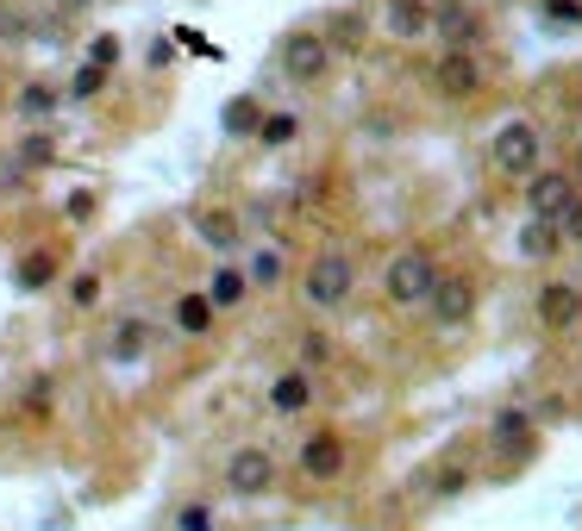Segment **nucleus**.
I'll return each instance as SVG.
<instances>
[{
    "mask_svg": "<svg viewBox=\"0 0 582 531\" xmlns=\"http://www.w3.org/2000/svg\"><path fill=\"white\" fill-rule=\"evenodd\" d=\"M345 469H351V444L338 432H313L308 444H301V475H308V481H338Z\"/></svg>",
    "mask_w": 582,
    "mask_h": 531,
    "instance_id": "10",
    "label": "nucleus"
},
{
    "mask_svg": "<svg viewBox=\"0 0 582 531\" xmlns=\"http://www.w3.org/2000/svg\"><path fill=\"white\" fill-rule=\"evenodd\" d=\"M376 32L395 44H420L432 39V0H382V13H376Z\"/></svg>",
    "mask_w": 582,
    "mask_h": 531,
    "instance_id": "7",
    "label": "nucleus"
},
{
    "mask_svg": "<svg viewBox=\"0 0 582 531\" xmlns=\"http://www.w3.org/2000/svg\"><path fill=\"white\" fill-rule=\"evenodd\" d=\"M245 282L263 288V294L282 288V282H289V250H282V245H257L251 257H245Z\"/></svg>",
    "mask_w": 582,
    "mask_h": 531,
    "instance_id": "16",
    "label": "nucleus"
},
{
    "mask_svg": "<svg viewBox=\"0 0 582 531\" xmlns=\"http://www.w3.org/2000/svg\"><path fill=\"white\" fill-rule=\"evenodd\" d=\"M326 69H332V39H326V32L301 25V32H289V39H282V76H289L294 88L326 82Z\"/></svg>",
    "mask_w": 582,
    "mask_h": 531,
    "instance_id": "4",
    "label": "nucleus"
},
{
    "mask_svg": "<svg viewBox=\"0 0 582 531\" xmlns=\"http://www.w3.org/2000/svg\"><path fill=\"white\" fill-rule=\"evenodd\" d=\"M313 407V369H282V376L270 381V413L294 419Z\"/></svg>",
    "mask_w": 582,
    "mask_h": 531,
    "instance_id": "14",
    "label": "nucleus"
},
{
    "mask_svg": "<svg viewBox=\"0 0 582 531\" xmlns=\"http://www.w3.org/2000/svg\"><path fill=\"white\" fill-rule=\"evenodd\" d=\"M514 250H520L526 263H545V257H558V250H563L558 219H526V226H520V238H514Z\"/></svg>",
    "mask_w": 582,
    "mask_h": 531,
    "instance_id": "17",
    "label": "nucleus"
},
{
    "mask_svg": "<svg viewBox=\"0 0 582 531\" xmlns=\"http://www.w3.org/2000/svg\"><path fill=\"white\" fill-rule=\"evenodd\" d=\"M226 494H238V500H257V494H270L276 488V456L263 451V444H245V451L226 456Z\"/></svg>",
    "mask_w": 582,
    "mask_h": 531,
    "instance_id": "6",
    "label": "nucleus"
},
{
    "mask_svg": "<svg viewBox=\"0 0 582 531\" xmlns=\"http://www.w3.org/2000/svg\"><path fill=\"white\" fill-rule=\"evenodd\" d=\"M558 231H563V245H576V250H582V194H576V207L558 219Z\"/></svg>",
    "mask_w": 582,
    "mask_h": 531,
    "instance_id": "31",
    "label": "nucleus"
},
{
    "mask_svg": "<svg viewBox=\"0 0 582 531\" xmlns=\"http://www.w3.org/2000/svg\"><path fill=\"white\" fill-rule=\"evenodd\" d=\"M332 357V338L326 332H308V338H301V369H313V362H326Z\"/></svg>",
    "mask_w": 582,
    "mask_h": 531,
    "instance_id": "28",
    "label": "nucleus"
},
{
    "mask_svg": "<svg viewBox=\"0 0 582 531\" xmlns=\"http://www.w3.org/2000/svg\"><path fill=\"white\" fill-rule=\"evenodd\" d=\"M214 306H207V294H182V301H175V332H182V338H207V332H214Z\"/></svg>",
    "mask_w": 582,
    "mask_h": 531,
    "instance_id": "23",
    "label": "nucleus"
},
{
    "mask_svg": "<svg viewBox=\"0 0 582 531\" xmlns=\"http://www.w3.org/2000/svg\"><path fill=\"white\" fill-rule=\"evenodd\" d=\"M88 63H107V69H114L119 63V39H95L88 44Z\"/></svg>",
    "mask_w": 582,
    "mask_h": 531,
    "instance_id": "32",
    "label": "nucleus"
},
{
    "mask_svg": "<svg viewBox=\"0 0 582 531\" xmlns=\"http://www.w3.org/2000/svg\"><path fill=\"white\" fill-rule=\"evenodd\" d=\"M95 213V194H69V219H88Z\"/></svg>",
    "mask_w": 582,
    "mask_h": 531,
    "instance_id": "34",
    "label": "nucleus"
},
{
    "mask_svg": "<svg viewBox=\"0 0 582 531\" xmlns=\"http://www.w3.org/2000/svg\"><path fill=\"white\" fill-rule=\"evenodd\" d=\"M144 350H151V325L144 319H119L114 338H107V362H138Z\"/></svg>",
    "mask_w": 582,
    "mask_h": 531,
    "instance_id": "19",
    "label": "nucleus"
},
{
    "mask_svg": "<svg viewBox=\"0 0 582 531\" xmlns=\"http://www.w3.org/2000/svg\"><path fill=\"white\" fill-rule=\"evenodd\" d=\"M13 407H20L25 419H51L57 413V376H44V369L39 376H25V388L13 394Z\"/></svg>",
    "mask_w": 582,
    "mask_h": 531,
    "instance_id": "18",
    "label": "nucleus"
},
{
    "mask_svg": "<svg viewBox=\"0 0 582 531\" xmlns=\"http://www.w3.org/2000/svg\"><path fill=\"white\" fill-rule=\"evenodd\" d=\"M570 182H576V188H582V151H576V163H570Z\"/></svg>",
    "mask_w": 582,
    "mask_h": 531,
    "instance_id": "36",
    "label": "nucleus"
},
{
    "mask_svg": "<svg viewBox=\"0 0 582 531\" xmlns=\"http://www.w3.org/2000/svg\"><path fill=\"white\" fill-rule=\"evenodd\" d=\"M57 163V138L44 132V126H25L20 151H13V170H51Z\"/></svg>",
    "mask_w": 582,
    "mask_h": 531,
    "instance_id": "22",
    "label": "nucleus"
},
{
    "mask_svg": "<svg viewBox=\"0 0 582 531\" xmlns=\"http://www.w3.org/2000/svg\"><path fill=\"white\" fill-rule=\"evenodd\" d=\"M445 269H439V257H432L427 245H408V250H395L382 269V294L388 306H401V313H413V306H427L432 282H439Z\"/></svg>",
    "mask_w": 582,
    "mask_h": 531,
    "instance_id": "1",
    "label": "nucleus"
},
{
    "mask_svg": "<svg viewBox=\"0 0 582 531\" xmlns=\"http://www.w3.org/2000/svg\"><path fill=\"white\" fill-rule=\"evenodd\" d=\"M357 294V257L351 250H320L308 269H301V301L313 313H338V306Z\"/></svg>",
    "mask_w": 582,
    "mask_h": 531,
    "instance_id": "2",
    "label": "nucleus"
},
{
    "mask_svg": "<svg viewBox=\"0 0 582 531\" xmlns=\"http://www.w3.org/2000/svg\"><path fill=\"white\" fill-rule=\"evenodd\" d=\"M545 7V20H570V25H582V0H539Z\"/></svg>",
    "mask_w": 582,
    "mask_h": 531,
    "instance_id": "30",
    "label": "nucleus"
},
{
    "mask_svg": "<svg viewBox=\"0 0 582 531\" xmlns=\"http://www.w3.org/2000/svg\"><path fill=\"white\" fill-rule=\"evenodd\" d=\"M432 88L445 100H476L483 95V63L476 51H445V57L432 63Z\"/></svg>",
    "mask_w": 582,
    "mask_h": 531,
    "instance_id": "9",
    "label": "nucleus"
},
{
    "mask_svg": "<svg viewBox=\"0 0 582 531\" xmlns=\"http://www.w3.org/2000/svg\"><path fill=\"white\" fill-rule=\"evenodd\" d=\"M539 325L545 332H576L582 325V282H545L539 288Z\"/></svg>",
    "mask_w": 582,
    "mask_h": 531,
    "instance_id": "11",
    "label": "nucleus"
},
{
    "mask_svg": "<svg viewBox=\"0 0 582 531\" xmlns=\"http://www.w3.org/2000/svg\"><path fill=\"white\" fill-rule=\"evenodd\" d=\"M57 282V257L51 250H25L20 263H13V288L20 294H39V288H51Z\"/></svg>",
    "mask_w": 582,
    "mask_h": 531,
    "instance_id": "20",
    "label": "nucleus"
},
{
    "mask_svg": "<svg viewBox=\"0 0 582 531\" xmlns=\"http://www.w3.org/2000/svg\"><path fill=\"white\" fill-rule=\"evenodd\" d=\"M532 444V419L526 413H502L495 419V451H526Z\"/></svg>",
    "mask_w": 582,
    "mask_h": 531,
    "instance_id": "26",
    "label": "nucleus"
},
{
    "mask_svg": "<svg viewBox=\"0 0 582 531\" xmlns=\"http://www.w3.org/2000/svg\"><path fill=\"white\" fill-rule=\"evenodd\" d=\"M194 238H201L207 250H238L245 226H238V213H226V207H207V213H194Z\"/></svg>",
    "mask_w": 582,
    "mask_h": 531,
    "instance_id": "15",
    "label": "nucleus"
},
{
    "mask_svg": "<svg viewBox=\"0 0 582 531\" xmlns=\"http://www.w3.org/2000/svg\"><path fill=\"white\" fill-rule=\"evenodd\" d=\"M88 7H95V0H57V13H63V20H76V13H88Z\"/></svg>",
    "mask_w": 582,
    "mask_h": 531,
    "instance_id": "35",
    "label": "nucleus"
},
{
    "mask_svg": "<svg viewBox=\"0 0 582 531\" xmlns=\"http://www.w3.org/2000/svg\"><path fill=\"white\" fill-rule=\"evenodd\" d=\"M69 301H76V306H95V301H100V275H95V269H82V275H76Z\"/></svg>",
    "mask_w": 582,
    "mask_h": 531,
    "instance_id": "29",
    "label": "nucleus"
},
{
    "mask_svg": "<svg viewBox=\"0 0 582 531\" xmlns=\"http://www.w3.org/2000/svg\"><path fill=\"white\" fill-rule=\"evenodd\" d=\"M7 13H13V7H7V0H0V25H7Z\"/></svg>",
    "mask_w": 582,
    "mask_h": 531,
    "instance_id": "37",
    "label": "nucleus"
},
{
    "mask_svg": "<svg viewBox=\"0 0 582 531\" xmlns=\"http://www.w3.org/2000/svg\"><path fill=\"white\" fill-rule=\"evenodd\" d=\"M226 126H233V132H245V126H251V100H233V107H226Z\"/></svg>",
    "mask_w": 582,
    "mask_h": 531,
    "instance_id": "33",
    "label": "nucleus"
},
{
    "mask_svg": "<svg viewBox=\"0 0 582 531\" xmlns=\"http://www.w3.org/2000/svg\"><path fill=\"white\" fill-rule=\"evenodd\" d=\"M175 531H214V507L207 500H188V507L175 512Z\"/></svg>",
    "mask_w": 582,
    "mask_h": 531,
    "instance_id": "27",
    "label": "nucleus"
},
{
    "mask_svg": "<svg viewBox=\"0 0 582 531\" xmlns=\"http://www.w3.org/2000/svg\"><path fill=\"white\" fill-rule=\"evenodd\" d=\"M539 156H545V132H539V119H526V113L502 119L495 138H488V163L507 182H526V175L539 170Z\"/></svg>",
    "mask_w": 582,
    "mask_h": 531,
    "instance_id": "3",
    "label": "nucleus"
},
{
    "mask_svg": "<svg viewBox=\"0 0 582 531\" xmlns=\"http://www.w3.org/2000/svg\"><path fill=\"white\" fill-rule=\"evenodd\" d=\"M57 107H63V88H51L44 76H32V82L13 88V119H25V126H44Z\"/></svg>",
    "mask_w": 582,
    "mask_h": 531,
    "instance_id": "13",
    "label": "nucleus"
},
{
    "mask_svg": "<svg viewBox=\"0 0 582 531\" xmlns=\"http://www.w3.org/2000/svg\"><path fill=\"white\" fill-rule=\"evenodd\" d=\"M432 32L445 39V51H476V39H483V20H476V7H457V0H445V7H432Z\"/></svg>",
    "mask_w": 582,
    "mask_h": 531,
    "instance_id": "12",
    "label": "nucleus"
},
{
    "mask_svg": "<svg viewBox=\"0 0 582 531\" xmlns=\"http://www.w3.org/2000/svg\"><path fill=\"white\" fill-rule=\"evenodd\" d=\"M201 294H207V306H214V313H233L238 301H245V294H251V282H245V269H214V282L201 288Z\"/></svg>",
    "mask_w": 582,
    "mask_h": 531,
    "instance_id": "21",
    "label": "nucleus"
},
{
    "mask_svg": "<svg viewBox=\"0 0 582 531\" xmlns=\"http://www.w3.org/2000/svg\"><path fill=\"white\" fill-rule=\"evenodd\" d=\"M470 306H476V282H470V275H439L432 294H427V313H432L439 332H457V325L470 319Z\"/></svg>",
    "mask_w": 582,
    "mask_h": 531,
    "instance_id": "8",
    "label": "nucleus"
},
{
    "mask_svg": "<svg viewBox=\"0 0 582 531\" xmlns=\"http://www.w3.org/2000/svg\"><path fill=\"white\" fill-rule=\"evenodd\" d=\"M294 138H301V113H263L257 119V144H263V151H282Z\"/></svg>",
    "mask_w": 582,
    "mask_h": 531,
    "instance_id": "24",
    "label": "nucleus"
},
{
    "mask_svg": "<svg viewBox=\"0 0 582 531\" xmlns=\"http://www.w3.org/2000/svg\"><path fill=\"white\" fill-rule=\"evenodd\" d=\"M107 82H114V69H107V63H82V69H76V82L63 88V100H95L100 88H107Z\"/></svg>",
    "mask_w": 582,
    "mask_h": 531,
    "instance_id": "25",
    "label": "nucleus"
},
{
    "mask_svg": "<svg viewBox=\"0 0 582 531\" xmlns=\"http://www.w3.org/2000/svg\"><path fill=\"white\" fill-rule=\"evenodd\" d=\"M520 194H526V213L532 219H563V213L576 207V182H570V170H532L520 182Z\"/></svg>",
    "mask_w": 582,
    "mask_h": 531,
    "instance_id": "5",
    "label": "nucleus"
}]
</instances>
